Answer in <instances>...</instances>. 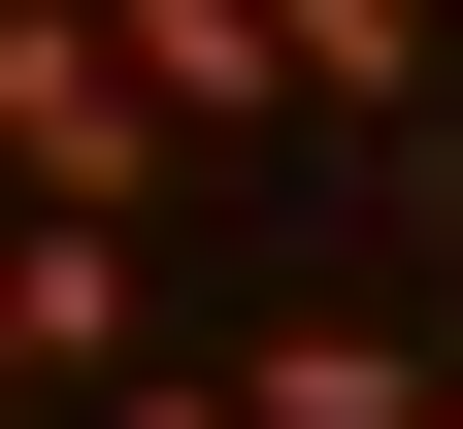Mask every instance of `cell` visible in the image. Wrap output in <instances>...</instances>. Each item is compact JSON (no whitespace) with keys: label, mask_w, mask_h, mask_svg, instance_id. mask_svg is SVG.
Returning a JSON list of instances; mask_svg holds the SVG:
<instances>
[{"label":"cell","mask_w":463,"mask_h":429,"mask_svg":"<svg viewBox=\"0 0 463 429\" xmlns=\"http://www.w3.org/2000/svg\"><path fill=\"white\" fill-rule=\"evenodd\" d=\"M0 199L165 231V99H133V33H99V0H0Z\"/></svg>","instance_id":"cell-1"},{"label":"cell","mask_w":463,"mask_h":429,"mask_svg":"<svg viewBox=\"0 0 463 429\" xmlns=\"http://www.w3.org/2000/svg\"><path fill=\"white\" fill-rule=\"evenodd\" d=\"M133 363V231L99 199H0V396H99Z\"/></svg>","instance_id":"cell-2"},{"label":"cell","mask_w":463,"mask_h":429,"mask_svg":"<svg viewBox=\"0 0 463 429\" xmlns=\"http://www.w3.org/2000/svg\"><path fill=\"white\" fill-rule=\"evenodd\" d=\"M99 33H133L165 165H232V133H298V67H265V0H99Z\"/></svg>","instance_id":"cell-3"},{"label":"cell","mask_w":463,"mask_h":429,"mask_svg":"<svg viewBox=\"0 0 463 429\" xmlns=\"http://www.w3.org/2000/svg\"><path fill=\"white\" fill-rule=\"evenodd\" d=\"M232 429H430V363H397V297H298V331L232 363Z\"/></svg>","instance_id":"cell-4"},{"label":"cell","mask_w":463,"mask_h":429,"mask_svg":"<svg viewBox=\"0 0 463 429\" xmlns=\"http://www.w3.org/2000/svg\"><path fill=\"white\" fill-rule=\"evenodd\" d=\"M265 67H298V133H397L463 33H430V0H265Z\"/></svg>","instance_id":"cell-5"},{"label":"cell","mask_w":463,"mask_h":429,"mask_svg":"<svg viewBox=\"0 0 463 429\" xmlns=\"http://www.w3.org/2000/svg\"><path fill=\"white\" fill-rule=\"evenodd\" d=\"M133 429H232V396H199V363H133Z\"/></svg>","instance_id":"cell-6"},{"label":"cell","mask_w":463,"mask_h":429,"mask_svg":"<svg viewBox=\"0 0 463 429\" xmlns=\"http://www.w3.org/2000/svg\"><path fill=\"white\" fill-rule=\"evenodd\" d=\"M430 429H463V363H430Z\"/></svg>","instance_id":"cell-7"},{"label":"cell","mask_w":463,"mask_h":429,"mask_svg":"<svg viewBox=\"0 0 463 429\" xmlns=\"http://www.w3.org/2000/svg\"><path fill=\"white\" fill-rule=\"evenodd\" d=\"M430 33H463V0H430Z\"/></svg>","instance_id":"cell-8"}]
</instances>
